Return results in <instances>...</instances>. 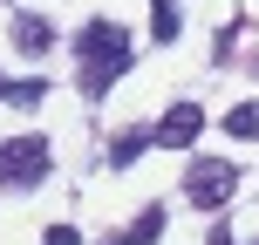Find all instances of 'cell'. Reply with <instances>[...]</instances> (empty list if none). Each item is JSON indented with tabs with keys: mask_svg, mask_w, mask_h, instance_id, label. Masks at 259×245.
Masks as SVG:
<instances>
[{
	"mask_svg": "<svg viewBox=\"0 0 259 245\" xmlns=\"http://www.w3.org/2000/svg\"><path fill=\"white\" fill-rule=\"evenodd\" d=\"M14 48H21V55H48V48H55V21H41V14H14Z\"/></svg>",
	"mask_w": 259,
	"mask_h": 245,
	"instance_id": "obj_5",
	"label": "cell"
},
{
	"mask_svg": "<svg viewBox=\"0 0 259 245\" xmlns=\"http://www.w3.org/2000/svg\"><path fill=\"white\" fill-rule=\"evenodd\" d=\"M41 95H48L41 75H34V82H7V103H14V109H41Z\"/></svg>",
	"mask_w": 259,
	"mask_h": 245,
	"instance_id": "obj_8",
	"label": "cell"
},
{
	"mask_svg": "<svg viewBox=\"0 0 259 245\" xmlns=\"http://www.w3.org/2000/svg\"><path fill=\"white\" fill-rule=\"evenodd\" d=\"M150 143H157V129H143V123H137V129H123V136L109 143V164H116V170H123V164H137Z\"/></svg>",
	"mask_w": 259,
	"mask_h": 245,
	"instance_id": "obj_6",
	"label": "cell"
},
{
	"mask_svg": "<svg viewBox=\"0 0 259 245\" xmlns=\"http://www.w3.org/2000/svg\"><path fill=\"white\" fill-rule=\"evenodd\" d=\"M0 103H7V82H0Z\"/></svg>",
	"mask_w": 259,
	"mask_h": 245,
	"instance_id": "obj_12",
	"label": "cell"
},
{
	"mask_svg": "<svg viewBox=\"0 0 259 245\" xmlns=\"http://www.w3.org/2000/svg\"><path fill=\"white\" fill-rule=\"evenodd\" d=\"M75 55H82V95H89V103H103L109 89H116V75L130 68V27L123 21H89L75 34Z\"/></svg>",
	"mask_w": 259,
	"mask_h": 245,
	"instance_id": "obj_1",
	"label": "cell"
},
{
	"mask_svg": "<svg viewBox=\"0 0 259 245\" xmlns=\"http://www.w3.org/2000/svg\"><path fill=\"white\" fill-rule=\"evenodd\" d=\"M150 129H157V143H164V150H198V136H205V109L184 95V103H170Z\"/></svg>",
	"mask_w": 259,
	"mask_h": 245,
	"instance_id": "obj_4",
	"label": "cell"
},
{
	"mask_svg": "<svg viewBox=\"0 0 259 245\" xmlns=\"http://www.w3.org/2000/svg\"><path fill=\"white\" fill-rule=\"evenodd\" d=\"M178 0H150V41H157V48H170V41H178Z\"/></svg>",
	"mask_w": 259,
	"mask_h": 245,
	"instance_id": "obj_7",
	"label": "cell"
},
{
	"mask_svg": "<svg viewBox=\"0 0 259 245\" xmlns=\"http://www.w3.org/2000/svg\"><path fill=\"white\" fill-rule=\"evenodd\" d=\"M41 245H82V238H75V225H48V232H41Z\"/></svg>",
	"mask_w": 259,
	"mask_h": 245,
	"instance_id": "obj_10",
	"label": "cell"
},
{
	"mask_svg": "<svg viewBox=\"0 0 259 245\" xmlns=\"http://www.w3.org/2000/svg\"><path fill=\"white\" fill-rule=\"evenodd\" d=\"M239 191V170L225 164V157H191L184 164V198H191V211H225Z\"/></svg>",
	"mask_w": 259,
	"mask_h": 245,
	"instance_id": "obj_2",
	"label": "cell"
},
{
	"mask_svg": "<svg viewBox=\"0 0 259 245\" xmlns=\"http://www.w3.org/2000/svg\"><path fill=\"white\" fill-rule=\"evenodd\" d=\"M225 129H232V136H259V103H239L232 116H225Z\"/></svg>",
	"mask_w": 259,
	"mask_h": 245,
	"instance_id": "obj_9",
	"label": "cell"
},
{
	"mask_svg": "<svg viewBox=\"0 0 259 245\" xmlns=\"http://www.w3.org/2000/svg\"><path fill=\"white\" fill-rule=\"evenodd\" d=\"M48 136H7L0 143V191H34L48 177Z\"/></svg>",
	"mask_w": 259,
	"mask_h": 245,
	"instance_id": "obj_3",
	"label": "cell"
},
{
	"mask_svg": "<svg viewBox=\"0 0 259 245\" xmlns=\"http://www.w3.org/2000/svg\"><path fill=\"white\" fill-rule=\"evenodd\" d=\"M205 245H239V238L225 232V225H211V238H205Z\"/></svg>",
	"mask_w": 259,
	"mask_h": 245,
	"instance_id": "obj_11",
	"label": "cell"
}]
</instances>
